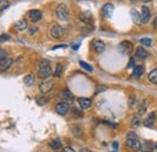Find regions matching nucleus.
<instances>
[{
    "label": "nucleus",
    "instance_id": "obj_1",
    "mask_svg": "<svg viewBox=\"0 0 157 152\" xmlns=\"http://www.w3.org/2000/svg\"><path fill=\"white\" fill-rule=\"evenodd\" d=\"M51 66H50V62L47 59H42L39 63V77L42 80H46L51 76Z\"/></svg>",
    "mask_w": 157,
    "mask_h": 152
},
{
    "label": "nucleus",
    "instance_id": "obj_2",
    "mask_svg": "<svg viewBox=\"0 0 157 152\" xmlns=\"http://www.w3.org/2000/svg\"><path fill=\"white\" fill-rule=\"evenodd\" d=\"M56 15L62 21H68L69 19V10H68L67 5L59 4L58 6H57V9H56Z\"/></svg>",
    "mask_w": 157,
    "mask_h": 152
},
{
    "label": "nucleus",
    "instance_id": "obj_3",
    "mask_svg": "<svg viewBox=\"0 0 157 152\" xmlns=\"http://www.w3.org/2000/svg\"><path fill=\"white\" fill-rule=\"evenodd\" d=\"M50 35H51V38H53V39H60L64 35V29H63V27H60L58 24H53V25L50 28Z\"/></svg>",
    "mask_w": 157,
    "mask_h": 152
},
{
    "label": "nucleus",
    "instance_id": "obj_4",
    "mask_svg": "<svg viewBox=\"0 0 157 152\" xmlns=\"http://www.w3.org/2000/svg\"><path fill=\"white\" fill-rule=\"evenodd\" d=\"M70 108H69V104L67 101H62V103H58L56 105V112L58 115H62V116H65V115L69 112Z\"/></svg>",
    "mask_w": 157,
    "mask_h": 152
},
{
    "label": "nucleus",
    "instance_id": "obj_5",
    "mask_svg": "<svg viewBox=\"0 0 157 152\" xmlns=\"http://www.w3.org/2000/svg\"><path fill=\"white\" fill-rule=\"evenodd\" d=\"M52 88H53V82L52 81H42L39 86L40 92L42 94H47L50 91H52Z\"/></svg>",
    "mask_w": 157,
    "mask_h": 152
},
{
    "label": "nucleus",
    "instance_id": "obj_6",
    "mask_svg": "<svg viewBox=\"0 0 157 152\" xmlns=\"http://www.w3.org/2000/svg\"><path fill=\"white\" fill-rule=\"evenodd\" d=\"M101 12H103V15H104L105 18H111L113 15H114V5L110 4V2L105 4L103 6V9H101Z\"/></svg>",
    "mask_w": 157,
    "mask_h": 152
},
{
    "label": "nucleus",
    "instance_id": "obj_7",
    "mask_svg": "<svg viewBox=\"0 0 157 152\" xmlns=\"http://www.w3.org/2000/svg\"><path fill=\"white\" fill-rule=\"evenodd\" d=\"M132 48H133V45H132V42H129V41H122V42L118 45V51H120L121 53H124V55L129 53V52L132 51Z\"/></svg>",
    "mask_w": 157,
    "mask_h": 152
},
{
    "label": "nucleus",
    "instance_id": "obj_8",
    "mask_svg": "<svg viewBox=\"0 0 157 152\" xmlns=\"http://www.w3.org/2000/svg\"><path fill=\"white\" fill-rule=\"evenodd\" d=\"M126 146H127L128 149H132V150H140L141 142H140L138 139H127Z\"/></svg>",
    "mask_w": 157,
    "mask_h": 152
},
{
    "label": "nucleus",
    "instance_id": "obj_9",
    "mask_svg": "<svg viewBox=\"0 0 157 152\" xmlns=\"http://www.w3.org/2000/svg\"><path fill=\"white\" fill-rule=\"evenodd\" d=\"M28 17L30 18V21H32L33 23H35V22H38V21L41 19L42 12H41L40 10H30V11L28 12Z\"/></svg>",
    "mask_w": 157,
    "mask_h": 152
},
{
    "label": "nucleus",
    "instance_id": "obj_10",
    "mask_svg": "<svg viewBox=\"0 0 157 152\" xmlns=\"http://www.w3.org/2000/svg\"><path fill=\"white\" fill-rule=\"evenodd\" d=\"M12 58L5 57L4 59L0 60V71H6L11 65H12Z\"/></svg>",
    "mask_w": 157,
    "mask_h": 152
},
{
    "label": "nucleus",
    "instance_id": "obj_11",
    "mask_svg": "<svg viewBox=\"0 0 157 152\" xmlns=\"http://www.w3.org/2000/svg\"><path fill=\"white\" fill-rule=\"evenodd\" d=\"M93 50L97 52V53H101V52H104L105 51V44L101 41V40H98V39H96L94 41H93Z\"/></svg>",
    "mask_w": 157,
    "mask_h": 152
},
{
    "label": "nucleus",
    "instance_id": "obj_12",
    "mask_svg": "<svg viewBox=\"0 0 157 152\" xmlns=\"http://www.w3.org/2000/svg\"><path fill=\"white\" fill-rule=\"evenodd\" d=\"M78 103L80 109H82V110H86V109H88L92 105V100L88 99V98H78Z\"/></svg>",
    "mask_w": 157,
    "mask_h": 152
},
{
    "label": "nucleus",
    "instance_id": "obj_13",
    "mask_svg": "<svg viewBox=\"0 0 157 152\" xmlns=\"http://www.w3.org/2000/svg\"><path fill=\"white\" fill-rule=\"evenodd\" d=\"M147 57H149V53L144 47H139L136 51V58L137 59H146Z\"/></svg>",
    "mask_w": 157,
    "mask_h": 152
},
{
    "label": "nucleus",
    "instance_id": "obj_14",
    "mask_svg": "<svg viewBox=\"0 0 157 152\" xmlns=\"http://www.w3.org/2000/svg\"><path fill=\"white\" fill-rule=\"evenodd\" d=\"M15 28H16V30H18V32H23V30H25V29L28 28V23H27L25 19H20V21H17V22L15 23Z\"/></svg>",
    "mask_w": 157,
    "mask_h": 152
},
{
    "label": "nucleus",
    "instance_id": "obj_15",
    "mask_svg": "<svg viewBox=\"0 0 157 152\" xmlns=\"http://www.w3.org/2000/svg\"><path fill=\"white\" fill-rule=\"evenodd\" d=\"M141 19H143V23H147L150 19V10L147 6L141 7Z\"/></svg>",
    "mask_w": 157,
    "mask_h": 152
},
{
    "label": "nucleus",
    "instance_id": "obj_16",
    "mask_svg": "<svg viewBox=\"0 0 157 152\" xmlns=\"http://www.w3.org/2000/svg\"><path fill=\"white\" fill-rule=\"evenodd\" d=\"M78 18H80V21H82L85 23H91L93 17H92V13L91 12L86 11V12H81L80 16H78Z\"/></svg>",
    "mask_w": 157,
    "mask_h": 152
},
{
    "label": "nucleus",
    "instance_id": "obj_17",
    "mask_svg": "<svg viewBox=\"0 0 157 152\" xmlns=\"http://www.w3.org/2000/svg\"><path fill=\"white\" fill-rule=\"evenodd\" d=\"M131 16H132V19H133V22L138 24V25H140L141 23H143V19H141V15H139L136 10H132L131 11Z\"/></svg>",
    "mask_w": 157,
    "mask_h": 152
},
{
    "label": "nucleus",
    "instance_id": "obj_18",
    "mask_svg": "<svg viewBox=\"0 0 157 152\" xmlns=\"http://www.w3.org/2000/svg\"><path fill=\"white\" fill-rule=\"evenodd\" d=\"M155 120H156V114H155V112H151V114L144 120V124H145L146 127H150L151 124H154Z\"/></svg>",
    "mask_w": 157,
    "mask_h": 152
},
{
    "label": "nucleus",
    "instance_id": "obj_19",
    "mask_svg": "<svg viewBox=\"0 0 157 152\" xmlns=\"http://www.w3.org/2000/svg\"><path fill=\"white\" fill-rule=\"evenodd\" d=\"M143 73H144V66L143 65H137L133 69V77L134 78H139L140 76L143 75Z\"/></svg>",
    "mask_w": 157,
    "mask_h": 152
},
{
    "label": "nucleus",
    "instance_id": "obj_20",
    "mask_svg": "<svg viewBox=\"0 0 157 152\" xmlns=\"http://www.w3.org/2000/svg\"><path fill=\"white\" fill-rule=\"evenodd\" d=\"M34 82H35V76L33 75V74H28V75L24 77V83H25V86L32 87V86L34 85Z\"/></svg>",
    "mask_w": 157,
    "mask_h": 152
},
{
    "label": "nucleus",
    "instance_id": "obj_21",
    "mask_svg": "<svg viewBox=\"0 0 157 152\" xmlns=\"http://www.w3.org/2000/svg\"><path fill=\"white\" fill-rule=\"evenodd\" d=\"M140 150H141V152H152V150H154V145L150 144V142H144V144H141Z\"/></svg>",
    "mask_w": 157,
    "mask_h": 152
},
{
    "label": "nucleus",
    "instance_id": "obj_22",
    "mask_svg": "<svg viewBox=\"0 0 157 152\" xmlns=\"http://www.w3.org/2000/svg\"><path fill=\"white\" fill-rule=\"evenodd\" d=\"M149 81L150 82H152V83H156L157 85V68L156 69H154V70H151L150 73H149Z\"/></svg>",
    "mask_w": 157,
    "mask_h": 152
},
{
    "label": "nucleus",
    "instance_id": "obj_23",
    "mask_svg": "<svg viewBox=\"0 0 157 152\" xmlns=\"http://www.w3.org/2000/svg\"><path fill=\"white\" fill-rule=\"evenodd\" d=\"M63 98H64L67 101H73L74 95H73V93H71L69 89H64V91H63Z\"/></svg>",
    "mask_w": 157,
    "mask_h": 152
},
{
    "label": "nucleus",
    "instance_id": "obj_24",
    "mask_svg": "<svg viewBox=\"0 0 157 152\" xmlns=\"http://www.w3.org/2000/svg\"><path fill=\"white\" fill-rule=\"evenodd\" d=\"M50 147L53 149V150H58V149H60V147H62V142H60V140H59V139L52 140V141L50 142Z\"/></svg>",
    "mask_w": 157,
    "mask_h": 152
},
{
    "label": "nucleus",
    "instance_id": "obj_25",
    "mask_svg": "<svg viewBox=\"0 0 157 152\" xmlns=\"http://www.w3.org/2000/svg\"><path fill=\"white\" fill-rule=\"evenodd\" d=\"M146 104H147L146 100H143V101H141V104H140V106H139V114L138 115H144L145 110H146V108H147Z\"/></svg>",
    "mask_w": 157,
    "mask_h": 152
},
{
    "label": "nucleus",
    "instance_id": "obj_26",
    "mask_svg": "<svg viewBox=\"0 0 157 152\" xmlns=\"http://www.w3.org/2000/svg\"><path fill=\"white\" fill-rule=\"evenodd\" d=\"M140 44L144 45V46H146V47H149V46H151L152 40L150 38H143V39H140Z\"/></svg>",
    "mask_w": 157,
    "mask_h": 152
},
{
    "label": "nucleus",
    "instance_id": "obj_27",
    "mask_svg": "<svg viewBox=\"0 0 157 152\" xmlns=\"http://www.w3.org/2000/svg\"><path fill=\"white\" fill-rule=\"evenodd\" d=\"M140 123H141V118H140V115H136V116L132 118V124H133L134 127H138Z\"/></svg>",
    "mask_w": 157,
    "mask_h": 152
},
{
    "label": "nucleus",
    "instance_id": "obj_28",
    "mask_svg": "<svg viewBox=\"0 0 157 152\" xmlns=\"http://www.w3.org/2000/svg\"><path fill=\"white\" fill-rule=\"evenodd\" d=\"M62 71H63V65H62V64H57L56 70H55V73H53L55 77H59L60 74H62Z\"/></svg>",
    "mask_w": 157,
    "mask_h": 152
},
{
    "label": "nucleus",
    "instance_id": "obj_29",
    "mask_svg": "<svg viewBox=\"0 0 157 152\" xmlns=\"http://www.w3.org/2000/svg\"><path fill=\"white\" fill-rule=\"evenodd\" d=\"M80 65H81L85 70H87V71H93V68H92L90 64H87L86 62H83V60H80Z\"/></svg>",
    "mask_w": 157,
    "mask_h": 152
},
{
    "label": "nucleus",
    "instance_id": "obj_30",
    "mask_svg": "<svg viewBox=\"0 0 157 152\" xmlns=\"http://www.w3.org/2000/svg\"><path fill=\"white\" fill-rule=\"evenodd\" d=\"M36 103H38L39 105H46V104L48 103V98H46L45 95H42L41 98H38V99H36Z\"/></svg>",
    "mask_w": 157,
    "mask_h": 152
},
{
    "label": "nucleus",
    "instance_id": "obj_31",
    "mask_svg": "<svg viewBox=\"0 0 157 152\" xmlns=\"http://www.w3.org/2000/svg\"><path fill=\"white\" fill-rule=\"evenodd\" d=\"M9 5H10V2H9L7 0H0V11H2V10L7 9V7H9Z\"/></svg>",
    "mask_w": 157,
    "mask_h": 152
},
{
    "label": "nucleus",
    "instance_id": "obj_32",
    "mask_svg": "<svg viewBox=\"0 0 157 152\" xmlns=\"http://www.w3.org/2000/svg\"><path fill=\"white\" fill-rule=\"evenodd\" d=\"M9 40H10V35H9V34H2V35H0V44L6 42V41H9Z\"/></svg>",
    "mask_w": 157,
    "mask_h": 152
},
{
    "label": "nucleus",
    "instance_id": "obj_33",
    "mask_svg": "<svg viewBox=\"0 0 157 152\" xmlns=\"http://www.w3.org/2000/svg\"><path fill=\"white\" fill-rule=\"evenodd\" d=\"M127 139H138L136 133H133V132H129V133L127 134Z\"/></svg>",
    "mask_w": 157,
    "mask_h": 152
},
{
    "label": "nucleus",
    "instance_id": "obj_34",
    "mask_svg": "<svg viewBox=\"0 0 157 152\" xmlns=\"http://www.w3.org/2000/svg\"><path fill=\"white\" fill-rule=\"evenodd\" d=\"M36 32H38V27H30L29 34H34V33H36Z\"/></svg>",
    "mask_w": 157,
    "mask_h": 152
},
{
    "label": "nucleus",
    "instance_id": "obj_35",
    "mask_svg": "<svg viewBox=\"0 0 157 152\" xmlns=\"http://www.w3.org/2000/svg\"><path fill=\"white\" fill-rule=\"evenodd\" d=\"M5 57H6V52H5L4 50H1V48H0V60H1V59H4Z\"/></svg>",
    "mask_w": 157,
    "mask_h": 152
},
{
    "label": "nucleus",
    "instance_id": "obj_36",
    "mask_svg": "<svg viewBox=\"0 0 157 152\" xmlns=\"http://www.w3.org/2000/svg\"><path fill=\"white\" fill-rule=\"evenodd\" d=\"M68 46L67 45H57V46H53L52 50H56V48H67Z\"/></svg>",
    "mask_w": 157,
    "mask_h": 152
},
{
    "label": "nucleus",
    "instance_id": "obj_37",
    "mask_svg": "<svg viewBox=\"0 0 157 152\" xmlns=\"http://www.w3.org/2000/svg\"><path fill=\"white\" fill-rule=\"evenodd\" d=\"M63 152H75L71 147H64L63 149Z\"/></svg>",
    "mask_w": 157,
    "mask_h": 152
},
{
    "label": "nucleus",
    "instance_id": "obj_38",
    "mask_svg": "<svg viewBox=\"0 0 157 152\" xmlns=\"http://www.w3.org/2000/svg\"><path fill=\"white\" fill-rule=\"evenodd\" d=\"M106 89V87L105 86H103V87H99L98 89H97V92H96V94H98L99 92H101V91H105Z\"/></svg>",
    "mask_w": 157,
    "mask_h": 152
},
{
    "label": "nucleus",
    "instance_id": "obj_39",
    "mask_svg": "<svg viewBox=\"0 0 157 152\" xmlns=\"http://www.w3.org/2000/svg\"><path fill=\"white\" fill-rule=\"evenodd\" d=\"M133 65H134V60H133V59H131V60H129V63H128V68H132Z\"/></svg>",
    "mask_w": 157,
    "mask_h": 152
},
{
    "label": "nucleus",
    "instance_id": "obj_40",
    "mask_svg": "<svg viewBox=\"0 0 157 152\" xmlns=\"http://www.w3.org/2000/svg\"><path fill=\"white\" fill-rule=\"evenodd\" d=\"M152 25H154V28H155V29H157V17L154 19V22H152Z\"/></svg>",
    "mask_w": 157,
    "mask_h": 152
},
{
    "label": "nucleus",
    "instance_id": "obj_41",
    "mask_svg": "<svg viewBox=\"0 0 157 152\" xmlns=\"http://www.w3.org/2000/svg\"><path fill=\"white\" fill-rule=\"evenodd\" d=\"M78 46H80V44H75V45H73V46H71V48L76 51V50H78Z\"/></svg>",
    "mask_w": 157,
    "mask_h": 152
},
{
    "label": "nucleus",
    "instance_id": "obj_42",
    "mask_svg": "<svg viewBox=\"0 0 157 152\" xmlns=\"http://www.w3.org/2000/svg\"><path fill=\"white\" fill-rule=\"evenodd\" d=\"M78 152H91V151H90L88 149H81V150H80Z\"/></svg>",
    "mask_w": 157,
    "mask_h": 152
},
{
    "label": "nucleus",
    "instance_id": "obj_43",
    "mask_svg": "<svg viewBox=\"0 0 157 152\" xmlns=\"http://www.w3.org/2000/svg\"><path fill=\"white\" fill-rule=\"evenodd\" d=\"M114 147H115V149H117V147H118V142H116V141L114 142Z\"/></svg>",
    "mask_w": 157,
    "mask_h": 152
},
{
    "label": "nucleus",
    "instance_id": "obj_44",
    "mask_svg": "<svg viewBox=\"0 0 157 152\" xmlns=\"http://www.w3.org/2000/svg\"><path fill=\"white\" fill-rule=\"evenodd\" d=\"M143 2H151V0H141Z\"/></svg>",
    "mask_w": 157,
    "mask_h": 152
},
{
    "label": "nucleus",
    "instance_id": "obj_45",
    "mask_svg": "<svg viewBox=\"0 0 157 152\" xmlns=\"http://www.w3.org/2000/svg\"><path fill=\"white\" fill-rule=\"evenodd\" d=\"M156 150H157V145H156Z\"/></svg>",
    "mask_w": 157,
    "mask_h": 152
}]
</instances>
